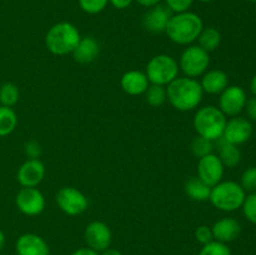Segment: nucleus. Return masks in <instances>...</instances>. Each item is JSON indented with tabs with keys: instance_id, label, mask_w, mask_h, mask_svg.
Segmentation results:
<instances>
[{
	"instance_id": "obj_1",
	"label": "nucleus",
	"mask_w": 256,
	"mask_h": 255,
	"mask_svg": "<svg viewBox=\"0 0 256 255\" xmlns=\"http://www.w3.org/2000/svg\"><path fill=\"white\" fill-rule=\"evenodd\" d=\"M204 92L198 79L178 76L166 86V98L174 109L179 112H192L202 102Z\"/></svg>"
},
{
	"instance_id": "obj_2",
	"label": "nucleus",
	"mask_w": 256,
	"mask_h": 255,
	"mask_svg": "<svg viewBox=\"0 0 256 255\" xmlns=\"http://www.w3.org/2000/svg\"><path fill=\"white\" fill-rule=\"evenodd\" d=\"M204 24L202 18L192 12H175L172 15L165 34L172 42L178 45H192L196 42Z\"/></svg>"
},
{
	"instance_id": "obj_3",
	"label": "nucleus",
	"mask_w": 256,
	"mask_h": 255,
	"mask_svg": "<svg viewBox=\"0 0 256 255\" xmlns=\"http://www.w3.org/2000/svg\"><path fill=\"white\" fill-rule=\"evenodd\" d=\"M80 39V32L74 24L60 22L48 30L45 35V46L52 54L64 56L74 52Z\"/></svg>"
},
{
	"instance_id": "obj_4",
	"label": "nucleus",
	"mask_w": 256,
	"mask_h": 255,
	"mask_svg": "<svg viewBox=\"0 0 256 255\" xmlns=\"http://www.w3.org/2000/svg\"><path fill=\"white\" fill-rule=\"evenodd\" d=\"M226 122V116L219 108L206 105L196 110L192 119V125L198 135L215 142L222 136Z\"/></svg>"
},
{
	"instance_id": "obj_5",
	"label": "nucleus",
	"mask_w": 256,
	"mask_h": 255,
	"mask_svg": "<svg viewBox=\"0 0 256 255\" xmlns=\"http://www.w3.org/2000/svg\"><path fill=\"white\" fill-rule=\"evenodd\" d=\"M246 194L242 185L236 182H220L212 188L209 202L222 212H235L242 206Z\"/></svg>"
},
{
	"instance_id": "obj_6",
	"label": "nucleus",
	"mask_w": 256,
	"mask_h": 255,
	"mask_svg": "<svg viewBox=\"0 0 256 255\" xmlns=\"http://www.w3.org/2000/svg\"><path fill=\"white\" fill-rule=\"evenodd\" d=\"M179 64L168 54H159L148 62L145 74L150 84L168 86L172 80L179 76Z\"/></svg>"
},
{
	"instance_id": "obj_7",
	"label": "nucleus",
	"mask_w": 256,
	"mask_h": 255,
	"mask_svg": "<svg viewBox=\"0 0 256 255\" xmlns=\"http://www.w3.org/2000/svg\"><path fill=\"white\" fill-rule=\"evenodd\" d=\"M178 64L184 76L198 79L208 72L210 65V55L199 45H188V48H185L180 55Z\"/></svg>"
},
{
	"instance_id": "obj_8",
	"label": "nucleus",
	"mask_w": 256,
	"mask_h": 255,
	"mask_svg": "<svg viewBox=\"0 0 256 255\" xmlns=\"http://www.w3.org/2000/svg\"><path fill=\"white\" fill-rule=\"evenodd\" d=\"M55 202L59 209L69 216H78L89 206L86 195L74 186L62 188L55 196Z\"/></svg>"
},
{
	"instance_id": "obj_9",
	"label": "nucleus",
	"mask_w": 256,
	"mask_h": 255,
	"mask_svg": "<svg viewBox=\"0 0 256 255\" xmlns=\"http://www.w3.org/2000/svg\"><path fill=\"white\" fill-rule=\"evenodd\" d=\"M15 205L22 214L38 216L45 209V198L38 188H22L15 196Z\"/></svg>"
},
{
	"instance_id": "obj_10",
	"label": "nucleus",
	"mask_w": 256,
	"mask_h": 255,
	"mask_svg": "<svg viewBox=\"0 0 256 255\" xmlns=\"http://www.w3.org/2000/svg\"><path fill=\"white\" fill-rule=\"evenodd\" d=\"M246 100L245 90L238 85H232L220 94L218 108L222 110L225 116H238L245 109Z\"/></svg>"
},
{
	"instance_id": "obj_11",
	"label": "nucleus",
	"mask_w": 256,
	"mask_h": 255,
	"mask_svg": "<svg viewBox=\"0 0 256 255\" xmlns=\"http://www.w3.org/2000/svg\"><path fill=\"white\" fill-rule=\"evenodd\" d=\"M84 239L86 242L88 248L95 250V252H104L110 246L112 240V234L110 228L104 222H89L85 228Z\"/></svg>"
},
{
	"instance_id": "obj_12",
	"label": "nucleus",
	"mask_w": 256,
	"mask_h": 255,
	"mask_svg": "<svg viewBox=\"0 0 256 255\" xmlns=\"http://www.w3.org/2000/svg\"><path fill=\"white\" fill-rule=\"evenodd\" d=\"M224 165L216 154H208L200 158L198 162V178L202 180L205 184L212 188L220 182L224 176Z\"/></svg>"
},
{
	"instance_id": "obj_13",
	"label": "nucleus",
	"mask_w": 256,
	"mask_h": 255,
	"mask_svg": "<svg viewBox=\"0 0 256 255\" xmlns=\"http://www.w3.org/2000/svg\"><path fill=\"white\" fill-rule=\"evenodd\" d=\"M252 125L249 119L242 116H232L226 122L222 138L230 144L240 145L246 142L252 138Z\"/></svg>"
},
{
	"instance_id": "obj_14",
	"label": "nucleus",
	"mask_w": 256,
	"mask_h": 255,
	"mask_svg": "<svg viewBox=\"0 0 256 255\" xmlns=\"http://www.w3.org/2000/svg\"><path fill=\"white\" fill-rule=\"evenodd\" d=\"M45 165L39 159H28L20 165L16 180L22 188H36L45 176Z\"/></svg>"
},
{
	"instance_id": "obj_15",
	"label": "nucleus",
	"mask_w": 256,
	"mask_h": 255,
	"mask_svg": "<svg viewBox=\"0 0 256 255\" xmlns=\"http://www.w3.org/2000/svg\"><path fill=\"white\" fill-rule=\"evenodd\" d=\"M172 15V12L166 5L158 4L155 6L149 8V10L145 12L142 16V25L148 32H152V34L165 32Z\"/></svg>"
},
{
	"instance_id": "obj_16",
	"label": "nucleus",
	"mask_w": 256,
	"mask_h": 255,
	"mask_svg": "<svg viewBox=\"0 0 256 255\" xmlns=\"http://www.w3.org/2000/svg\"><path fill=\"white\" fill-rule=\"evenodd\" d=\"M15 250L18 255H50V248L44 238L34 232L20 235Z\"/></svg>"
},
{
	"instance_id": "obj_17",
	"label": "nucleus",
	"mask_w": 256,
	"mask_h": 255,
	"mask_svg": "<svg viewBox=\"0 0 256 255\" xmlns=\"http://www.w3.org/2000/svg\"><path fill=\"white\" fill-rule=\"evenodd\" d=\"M150 82L148 80V76L145 72L140 70H129L124 72L120 79V86L126 92L128 95L132 96H139L144 95L146 89L149 88Z\"/></svg>"
},
{
	"instance_id": "obj_18",
	"label": "nucleus",
	"mask_w": 256,
	"mask_h": 255,
	"mask_svg": "<svg viewBox=\"0 0 256 255\" xmlns=\"http://www.w3.org/2000/svg\"><path fill=\"white\" fill-rule=\"evenodd\" d=\"M212 232L214 240L226 244V242H234L235 239H238L242 232V226L234 218H222L214 222V225L212 226Z\"/></svg>"
},
{
	"instance_id": "obj_19",
	"label": "nucleus",
	"mask_w": 256,
	"mask_h": 255,
	"mask_svg": "<svg viewBox=\"0 0 256 255\" xmlns=\"http://www.w3.org/2000/svg\"><path fill=\"white\" fill-rule=\"evenodd\" d=\"M200 85L202 88V92L210 95L222 94L228 86H229V78L226 72L219 69L208 70L202 76Z\"/></svg>"
},
{
	"instance_id": "obj_20",
	"label": "nucleus",
	"mask_w": 256,
	"mask_h": 255,
	"mask_svg": "<svg viewBox=\"0 0 256 255\" xmlns=\"http://www.w3.org/2000/svg\"><path fill=\"white\" fill-rule=\"evenodd\" d=\"M100 54V44L95 38L84 36L80 39L79 44L72 52V58L80 64H89L92 62Z\"/></svg>"
},
{
	"instance_id": "obj_21",
	"label": "nucleus",
	"mask_w": 256,
	"mask_h": 255,
	"mask_svg": "<svg viewBox=\"0 0 256 255\" xmlns=\"http://www.w3.org/2000/svg\"><path fill=\"white\" fill-rule=\"evenodd\" d=\"M185 194L194 202H206L210 198L212 188L205 184L200 178L192 176L184 185Z\"/></svg>"
},
{
	"instance_id": "obj_22",
	"label": "nucleus",
	"mask_w": 256,
	"mask_h": 255,
	"mask_svg": "<svg viewBox=\"0 0 256 255\" xmlns=\"http://www.w3.org/2000/svg\"><path fill=\"white\" fill-rule=\"evenodd\" d=\"M220 145H219V159L222 160V165L226 168H235L242 160V152H240L238 145L230 144V142H225L222 138H220Z\"/></svg>"
},
{
	"instance_id": "obj_23",
	"label": "nucleus",
	"mask_w": 256,
	"mask_h": 255,
	"mask_svg": "<svg viewBox=\"0 0 256 255\" xmlns=\"http://www.w3.org/2000/svg\"><path fill=\"white\" fill-rule=\"evenodd\" d=\"M196 42L202 49H204L208 52H212L216 50L222 44V34L216 28H202Z\"/></svg>"
},
{
	"instance_id": "obj_24",
	"label": "nucleus",
	"mask_w": 256,
	"mask_h": 255,
	"mask_svg": "<svg viewBox=\"0 0 256 255\" xmlns=\"http://www.w3.org/2000/svg\"><path fill=\"white\" fill-rule=\"evenodd\" d=\"M18 126V115L12 108L0 105V138L12 134Z\"/></svg>"
},
{
	"instance_id": "obj_25",
	"label": "nucleus",
	"mask_w": 256,
	"mask_h": 255,
	"mask_svg": "<svg viewBox=\"0 0 256 255\" xmlns=\"http://www.w3.org/2000/svg\"><path fill=\"white\" fill-rule=\"evenodd\" d=\"M145 100L152 108H160L165 104L166 98V86L156 84H150L145 92Z\"/></svg>"
},
{
	"instance_id": "obj_26",
	"label": "nucleus",
	"mask_w": 256,
	"mask_h": 255,
	"mask_svg": "<svg viewBox=\"0 0 256 255\" xmlns=\"http://www.w3.org/2000/svg\"><path fill=\"white\" fill-rule=\"evenodd\" d=\"M20 99L19 88L14 82H4L0 86V105L12 108Z\"/></svg>"
},
{
	"instance_id": "obj_27",
	"label": "nucleus",
	"mask_w": 256,
	"mask_h": 255,
	"mask_svg": "<svg viewBox=\"0 0 256 255\" xmlns=\"http://www.w3.org/2000/svg\"><path fill=\"white\" fill-rule=\"evenodd\" d=\"M214 142L209 139H205V138L196 135V136L192 139V144H190V149L194 156L196 158H202L208 154H212V149H214Z\"/></svg>"
},
{
	"instance_id": "obj_28",
	"label": "nucleus",
	"mask_w": 256,
	"mask_h": 255,
	"mask_svg": "<svg viewBox=\"0 0 256 255\" xmlns=\"http://www.w3.org/2000/svg\"><path fill=\"white\" fill-rule=\"evenodd\" d=\"M198 255H232V252L226 244L212 240V242L202 245V250Z\"/></svg>"
},
{
	"instance_id": "obj_29",
	"label": "nucleus",
	"mask_w": 256,
	"mask_h": 255,
	"mask_svg": "<svg viewBox=\"0 0 256 255\" xmlns=\"http://www.w3.org/2000/svg\"><path fill=\"white\" fill-rule=\"evenodd\" d=\"M79 6L86 14H99L109 4V0H78Z\"/></svg>"
},
{
	"instance_id": "obj_30",
	"label": "nucleus",
	"mask_w": 256,
	"mask_h": 255,
	"mask_svg": "<svg viewBox=\"0 0 256 255\" xmlns=\"http://www.w3.org/2000/svg\"><path fill=\"white\" fill-rule=\"evenodd\" d=\"M240 185L245 192H256V168H248L242 175L240 179Z\"/></svg>"
},
{
	"instance_id": "obj_31",
	"label": "nucleus",
	"mask_w": 256,
	"mask_h": 255,
	"mask_svg": "<svg viewBox=\"0 0 256 255\" xmlns=\"http://www.w3.org/2000/svg\"><path fill=\"white\" fill-rule=\"evenodd\" d=\"M242 208L245 218L252 224H256V192H252L245 198Z\"/></svg>"
},
{
	"instance_id": "obj_32",
	"label": "nucleus",
	"mask_w": 256,
	"mask_h": 255,
	"mask_svg": "<svg viewBox=\"0 0 256 255\" xmlns=\"http://www.w3.org/2000/svg\"><path fill=\"white\" fill-rule=\"evenodd\" d=\"M192 2L194 0H165L166 6L172 10V14H175V12H188L190 9V6L192 5Z\"/></svg>"
},
{
	"instance_id": "obj_33",
	"label": "nucleus",
	"mask_w": 256,
	"mask_h": 255,
	"mask_svg": "<svg viewBox=\"0 0 256 255\" xmlns=\"http://www.w3.org/2000/svg\"><path fill=\"white\" fill-rule=\"evenodd\" d=\"M195 238H196V240L202 245H205L208 244V242H212V240H214V236H212V228L206 226V225L199 226L195 230Z\"/></svg>"
},
{
	"instance_id": "obj_34",
	"label": "nucleus",
	"mask_w": 256,
	"mask_h": 255,
	"mask_svg": "<svg viewBox=\"0 0 256 255\" xmlns=\"http://www.w3.org/2000/svg\"><path fill=\"white\" fill-rule=\"evenodd\" d=\"M25 155L28 156V159H39V156L42 155V145L39 144L35 140H30L25 144Z\"/></svg>"
},
{
	"instance_id": "obj_35",
	"label": "nucleus",
	"mask_w": 256,
	"mask_h": 255,
	"mask_svg": "<svg viewBox=\"0 0 256 255\" xmlns=\"http://www.w3.org/2000/svg\"><path fill=\"white\" fill-rule=\"evenodd\" d=\"M245 112H246V115L248 118H249V120L256 122V96L246 100V104H245Z\"/></svg>"
},
{
	"instance_id": "obj_36",
	"label": "nucleus",
	"mask_w": 256,
	"mask_h": 255,
	"mask_svg": "<svg viewBox=\"0 0 256 255\" xmlns=\"http://www.w3.org/2000/svg\"><path fill=\"white\" fill-rule=\"evenodd\" d=\"M109 2L115 8V9L122 10L129 8L130 5H132V0H109Z\"/></svg>"
},
{
	"instance_id": "obj_37",
	"label": "nucleus",
	"mask_w": 256,
	"mask_h": 255,
	"mask_svg": "<svg viewBox=\"0 0 256 255\" xmlns=\"http://www.w3.org/2000/svg\"><path fill=\"white\" fill-rule=\"evenodd\" d=\"M72 255H99V252L90 248H80V249L75 250Z\"/></svg>"
},
{
	"instance_id": "obj_38",
	"label": "nucleus",
	"mask_w": 256,
	"mask_h": 255,
	"mask_svg": "<svg viewBox=\"0 0 256 255\" xmlns=\"http://www.w3.org/2000/svg\"><path fill=\"white\" fill-rule=\"evenodd\" d=\"M136 2H139L142 6L152 8V6H155V5L160 4V2H162V0H136Z\"/></svg>"
},
{
	"instance_id": "obj_39",
	"label": "nucleus",
	"mask_w": 256,
	"mask_h": 255,
	"mask_svg": "<svg viewBox=\"0 0 256 255\" xmlns=\"http://www.w3.org/2000/svg\"><path fill=\"white\" fill-rule=\"evenodd\" d=\"M102 255H122V252H119L118 249H110V248H108L106 250H104L102 252Z\"/></svg>"
},
{
	"instance_id": "obj_40",
	"label": "nucleus",
	"mask_w": 256,
	"mask_h": 255,
	"mask_svg": "<svg viewBox=\"0 0 256 255\" xmlns=\"http://www.w3.org/2000/svg\"><path fill=\"white\" fill-rule=\"evenodd\" d=\"M5 242H6V238H5V234L2 232V230H0V252L2 250V248L5 246Z\"/></svg>"
},
{
	"instance_id": "obj_41",
	"label": "nucleus",
	"mask_w": 256,
	"mask_h": 255,
	"mask_svg": "<svg viewBox=\"0 0 256 255\" xmlns=\"http://www.w3.org/2000/svg\"><path fill=\"white\" fill-rule=\"evenodd\" d=\"M250 90H252V94L256 96V75L254 78L252 79V82H250Z\"/></svg>"
},
{
	"instance_id": "obj_42",
	"label": "nucleus",
	"mask_w": 256,
	"mask_h": 255,
	"mask_svg": "<svg viewBox=\"0 0 256 255\" xmlns=\"http://www.w3.org/2000/svg\"><path fill=\"white\" fill-rule=\"evenodd\" d=\"M200 2H212V0H199Z\"/></svg>"
},
{
	"instance_id": "obj_43",
	"label": "nucleus",
	"mask_w": 256,
	"mask_h": 255,
	"mask_svg": "<svg viewBox=\"0 0 256 255\" xmlns=\"http://www.w3.org/2000/svg\"><path fill=\"white\" fill-rule=\"evenodd\" d=\"M249 2H256V0H249Z\"/></svg>"
}]
</instances>
